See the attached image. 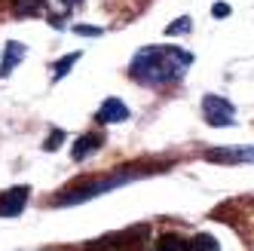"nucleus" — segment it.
I'll list each match as a JSON object with an SVG mask.
<instances>
[{
    "instance_id": "1",
    "label": "nucleus",
    "mask_w": 254,
    "mask_h": 251,
    "mask_svg": "<svg viewBox=\"0 0 254 251\" xmlns=\"http://www.w3.org/2000/svg\"><path fill=\"white\" fill-rule=\"evenodd\" d=\"M196 56L184 46L175 43H147L141 46L132 62H129V80L138 86H150V89H166L175 86L187 77V70L193 67Z\"/></svg>"
},
{
    "instance_id": "2",
    "label": "nucleus",
    "mask_w": 254,
    "mask_h": 251,
    "mask_svg": "<svg viewBox=\"0 0 254 251\" xmlns=\"http://www.w3.org/2000/svg\"><path fill=\"white\" fill-rule=\"evenodd\" d=\"M147 175V169H123V172H114V175H101V178H83V181L64 187L59 196H52V205L59 208H67V205H80V202H89L95 196H104L123 184H132L135 178Z\"/></svg>"
},
{
    "instance_id": "3",
    "label": "nucleus",
    "mask_w": 254,
    "mask_h": 251,
    "mask_svg": "<svg viewBox=\"0 0 254 251\" xmlns=\"http://www.w3.org/2000/svg\"><path fill=\"white\" fill-rule=\"evenodd\" d=\"M202 120L211 126V129H233L236 126V104L224 95L208 92L202 98Z\"/></svg>"
},
{
    "instance_id": "4",
    "label": "nucleus",
    "mask_w": 254,
    "mask_h": 251,
    "mask_svg": "<svg viewBox=\"0 0 254 251\" xmlns=\"http://www.w3.org/2000/svg\"><path fill=\"white\" fill-rule=\"evenodd\" d=\"M144 239H147V227H135V230H126V233H111L104 239L89 242V251H135Z\"/></svg>"
},
{
    "instance_id": "5",
    "label": "nucleus",
    "mask_w": 254,
    "mask_h": 251,
    "mask_svg": "<svg viewBox=\"0 0 254 251\" xmlns=\"http://www.w3.org/2000/svg\"><path fill=\"white\" fill-rule=\"evenodd\" d=\"M31 199V187L28 184H15L9 190L0 193V218H19V214L25 211Z\"/></svg>"
},
{
    "instance_id": "6",
    "label": "nucleus",
    "mask_w": 254,
    "mask_h": 251,
    "mask_svg": "<svg viewBox=\"0 0 254 251\" xmlns=\"http://www.w3.org/2000/svg\"><path fill=\"white\" fill-rule=\"evenodd\" d=\"M95 120L104 123V126H111V123H126V120H132V111H129V104H126L123 98L111 95V98H104V101L98 104Z\"/></svg>"
},
{
    "instance_id": "7",
    "label": "nucleus",
    "mask_w": 254,
    "mask_h": 251,
    "mask_svg": "<svg viewBox=\"0 0 254 251\" xmlns=\"http://www.w3.org/2000/svg\"><path fill=\"white\" fill-rule=\"evenodd\" d=\"M28 59V46L19 40H6L3 43V56H0V80H9L15 74V67Z\"/></svg>"
},
{
    "instance_id": "8",
    "label": "nucleus",
    "mask_w": 254,
    "mask_h": 251,
    "mask_svg": "<svg viewBox=\"0 0 254 251\" xmlns=\"http://www.w3.org/2000/svg\"><path fill=\"white\" fill-rule=\"evenodd\" d=\"M208 163L221 166H236V163H254V147H211L205 150Z\"/></svg>"
},
{
    "instance_id": "9",
    "label": "nucleus",
    "mask_w": 254,
    "mask_h": 251,
    "mask_svg": "<svg viewBox=\"0 0 254 251\" xmlns=\"http://www.w3.org/2000/svg\"><path fill=\"white\" fill-rule=\"evenodd\" d=\"M101 147H104V135L101 132H83L74 141V147H70V159H74V163H83V159H89L92 153H98Z\"/></svg>"
},
{
    "instance_id": "10",
    "label": "nucleus",
    "mask_w": 254,
    "mask_h": 251,
    "mask_svg": "<svg viewBox=\"0 0 254 251\" xmlns=\"http://www.w3.org/2000/svg\"><path fill=\"white\" fill-rule=\"evenodd\" d=\"M9 9L19 19H37L46 12V0H9Z\"/></svg>"
},
{
    "instance_id": "11",
    "label": "nucleus",
    "mask_w": 254,
    "mask_h": 251,
    "mask_svg": "<svg viewBox=\"0 0 254 251\" xmlns=\"http://www.w3.org/2000/svg\"><path fill=\"white\" fill-rule=\"evenodd\" d=\"M83 59V52H67V56H62L56 64H52V83H62L70 70H74V64Z\"/></svg>"
},
{
    "instance_id": "12",
    "label": "nucleus",
    "mask_w": 254,
    "mask_h": 251,
    "mask_svg": "<svg viewBox=\"0 0 254 251\" xmlns=\"http://www.w3.org/2000/svg\"><path fill=\"white\" fill-rule=\"evenodd\" d=\"M187 251H221V242L211 233H196V236L187 239Z\"/></svg>"
},
{
    "instance_id": "13",
    "label": "nucleus",
    "mask_w": 254,
    "mask_h": 251,
    "mask_svg": "<svg viewBox=\"0 0 254 251\" xmlns=\"http://www.w3.org/2000/svg\"><path fill=\"white\" fill-rule=\"evenodd\" d=\"M156 251H187V239L178 236V233H166V236L156 242Z\"/></svg>"
},
{
    "instance_id": "14",
    "label": "nucleus",
    "mask_w": 254,
    "mask_h": 251,
    "mask_svg": "<svg viewBox=\"0 0 254 251\" xmlns=\"http://www.w3.org/2000/svg\"><path fill=\"white\" fill-rule=\"evenodd\" d=\"M190 28H193V19H190V15H181V19H175V22H169V25H166V37L190 34Z\"/></svg>"
},
{
    "instance_id": "15",
    "label": "nucleus",
    "mask_w": 254,
    "mask_h": 251,
    "mask_svg": "<svg viewBox=\"0 0 254 251\" xmlns=\"http://www.w3.org/2000/svg\"><path fill=\"white\" fill-rule=\"evenodd\" d=\"M64 138H67V135H64L62 129H52V132L46 135V141H43V150H46V153H56V150L64 144Z\"/></svg>"
},
{
    "instance_id": "16",
    "label": "nucleus",
    "mask_w": 254,
    "mask_h": 251,
    "mask_svg": "<svg viewBox=\"0 0 254 251\" xmlns=\"http://www.w3.org/2000/svg\"><path fill=\"white\" fill-rule=\"evenodd\" d=\"M70 31L77 37H104V28H98V25H70Z\"/></svg>"
},
{
    "instance_id": "17",
    "label": "nucleus",
    "mask_w": 254,
    "mask_h": 251,
    "mask_svg": "<svg viewBox=\"0 0 254 251\" xmlns=\"http://www.w3.org/2000/svg\"><path fill=\"white\" fill-rule=\"evenodd\" d=\"M211 15H214V19H230L233 9H230V3H214L211 6Z\"/></svg>"
}]
</instances>
